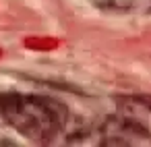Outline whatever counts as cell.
<instances>
[{"instance_id":"1","label":"cell","mask_w":151,"mask_h":147,"mask_svg":"<svg viewBox=\"0 0 151 147\" xmlns=\"http://www.w3.org/2000/svg\"><path fill=\"white\" fill-rule=\"evenodd\" d=\"M0 116L25 139L42 145L54 141L64 124V110L56 102L29 93H2Z\"/></svg>"}]
</instances>
